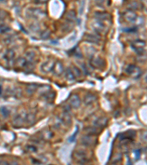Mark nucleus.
I'll return each instance as SVG.
<instances>
[{"mask_svg":"<svg viewBox=\"0 0 147 165\" xmlns=\"http://www.w3.org/2000/svg\"><path fill=\"white\" fill-rule=\"evenodd\" d=\"M5 58L8 59V60H10V59H11L12 57H13V51H11V50L8 51V52L5 53Z\"/></svg>","mask_w":147,"mask_h":165,"instance_id":"nucleus-7","label":"nucleus"},{"mask_svg":"<svg viewBox=\"0 0 147 165\" xmlns=\"http://www.w3.org/2000/svg\"><path fill=\"white\" fill-rule=\"evenodd\" d=\"M135 68L136 67L134 65H130L126 68V71L129 73H132L133 71H135Z\"/></svg>","mask_w":147,"mask_h":165,"instance_id":"nucleus-8","label":"nucleus"},{"mask_svg":"<svg viewBox=\"0 0 147 165\" xmlns=\"http://www.w3.org/2000/svg\"><path fill=\"white\" fill-rule=\"evenodd\" d=\"M94 65H96V67H99V66H102V64H103V61L102 60H94Z\"/></svg>","mask_w":147,"mask_h":165,"instance_id":"nucleus-9","label":"nucleus"},{"mask_svg":"<svg viewBox=\"0 0 147 165\" xmlns=\"http://www.w3.org/2000/svg\"><path fill=\"white\" fill-rule=\"evenodd\" d=\"M1 90H1V87H0V92H1Z\"/></svg>","mask_w":147,"mask_h":165,"instance_id":"nucleus-12","label":"nucleus"},{"mask_svg":"<svg viewBox=\"0 0 147 165\" xmlns=\"http://www.w3.org/2000/svg\"><path fill=\"white\" fill-rule=\"evenodd\" d=\"M96 16L99 19H107L110 17V15L107 13H102V12H96Z\"/></svg>","mask_w":147,"mask_h":165,"instance_id":"nucleus-3","label":"nucleus"},{"mask_svg":"<svg viewBox=\"0 0 147 165\" xmlns=\"http://www.w3.org/2000/svg\"><path fill=\"white\" fill-rule=\"evenodd\" d=\"M125 16L129 21H134L136 18V14L133 11H128L125 14Z\"/></svg>","mask_w":147,"mask_h":165,"instance_id":"nucleus-2","label":"nucleus"},{"mask_svg":"<svg viewBox=\"0 0 147 165\" xmlns=\"http://www.w3.org/2000/svg\"><path fill=\"white\" fill-rule=\"evenodd\" d=\"M10 28L5 24H0V33H5L8 32Z\"/></svg>","mask_w":147,"mask_h":165,"instance_id":"nucleus-6","label":"nucleus"},{"mask_svg":"<svg viewBox=\"0 0 147 165\" xmlns=\"http://www.w3.org/2000/svg\"><path fill=\"white\" fill-rule=\"evenodd\" d=\"M66 77L68 79H75V74H74V73H73L72 71L70 68L67 69L66 74Z\"/></svg>","mask_w":147,"mask_h":165,"instance_id":"nucleus-5","label":"nucleus"},{"mask_svg":"<svg viewBox=\"0 0 147 165\" xmlns=\"http://www.w3.org/2000/svg\"><path fill=\"white\" fill-rule=\"evenodd\" d=\"M94 26H95V28L96 29H98V31H102L105 28L104 26V24H102V22H99V21H97L96 23H94Z\"/></svg>","mask_w":147,"mask_h":165,"instance_id":"nucleus-4","label":"nucleus"},{"mask_svg":"<svg viewBox=\"0 0 147 165\" xmlns=\"http://www.w3.org/2000/svg\"><path fill=\"white\" fill-rule=\"evenodd\" d=\"M55 61H52V60H49V61L46 62L45 63L43 64V65L41 66V69L44 71L46 72H49V71H52L53 68H55Z\"/></svg>","mask_w":147,"mask_h":165,"instance_id":"nucleus-1","label":"nucleus"},{"mask_svg":"<svg viewBox=\"0 0 147 165\" xmlns=\"http://www.w3.org/2000/svg\"><path fill=\"white\" fill-rule=\"evenodd\" d=\"M0 165H7V163L5 162H0Z\"/></svg>","mask_w":147,"mask_h":165,"instance_id":"nucleus-11","label":"nucleus"},{"mask_svg":"<svg viewBox=\"0 0 147 165\" xmlns=\"http://www.w3.org/2000/svg\"><path fill=\"white\" fill-rule=\"evenodd\" d=\"M4 13H2V11H0V20L2 19V18H4V16H3Z\"/></svg>","mask_w":147,"mask_h":165,"instance_id":"nucleus-10","label":"nucleus"}]
</instances>
